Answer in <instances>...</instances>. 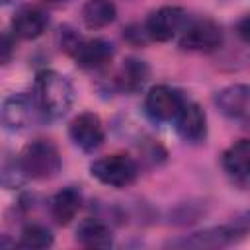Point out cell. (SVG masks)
Segmentation results:
<instances>
[{
    "label": "cell",
    "mask_w": 250,
    "mask_h": 250,
    "mask_svg": "<svg viewBox=\"0 0 250 250\" xmlns=\"http://www.w3.org/2000/svg\"><path fill=\"white\" fill-rule=\"evenodd\" d=\"M68 135H70L72 143L78 148H82L84 152H92L104 143L102 121L96 113H90V111H84L70 121Z\"/></svg>",
    "instance_id": "obj_9"
},
{
    "label": "cell",
    "mask_w": 250,
    "mask_h": 250,
    "mask_svg": "<svg viewBox=\"0 0 250 250\" xmlns=\"http://www.w3.org/2000/svg\"><path fill=\"white\" fill-rule=\"evenodd\" d=\"M148 78V68L143 61H137V59H127L123 62V66L119 68V74H117V84L121 90H127V92H135L139 88H143V84L146 82Z\"/></svg>",
    "instance_id": "obj_18"
},
{
    "label": "cell",
    "mask_w": 250,
    "mask_h": 250,
    "mask_svg": "<svg viewBox=\"0 0 250 250\" xmlns=\"http://www.w3.org/2000/svg\"><path fill=\"white\" fill-rule=\"evenodd\" d=\"M82 20L90 29L105 27L115 20V6L109 0H88L82 8Z\"/></svg>",
    "instance_id": "obj_17"
},
{
    "label": "cell",
    "mask_w": 250,
    "mask_h": 250,
    "mask_svg": "<svg viewBox=\"0 0 250 250\" xmlns=\"http://www.w3.org/2000/svg\"><path fill=\"white\" fill-rule=\"evenodd\" d=\"M248 230L246 227V219L234 223V225H223V227H213L201 232H193L189 238H182V240H174V246H189V248H217V246H225L236 240V236H244Z\"/></svg>",
    "instance_id": "obj_5"
},
{
    "label": "cell",
    "mask_w": 250,
    "mask_h": 250,
    "mask_svg": "<svg viewBox=\"0 0 250 250\" xmlns=\"http://www.w3.org/2000/svg\"><path fill=\"white\" fill-rule=\"evenodd\" d=\"M90 174L105 186L125 188L137 180L139 166L127 154H109V156H102L94 160L90 166Z\"/></svg>",
    "instance_id": "obj_3"
},
{
    "label": "cell",
    "mask_w": 250,
    "mask_h": 250,
    "mask_svg": "<svg viewBox=\"0 0 250 250\" xmlns=\"http://www.w3.org/2000/svg\"><path fill=\"white\" fill-rule=\"evenodd\" d=\"M223 168L227 176L240 188L248 186L250 178V143L248 139H238L223 152Z\"/></svg>",
    "instance_id": "obj_10"
},
{
    "label": "cell",
    "mask_w": 250,
    "mask_h": 250,
    "mask_svg": "<svg viewBox=\"0 0 250 250\" xmlns=\"http://www.w3.org/2000/svg\"><path fill=\"white\" fill-rule=\"evenodd\" d=\"M186 23V12L178 6H162L146 20V35L154 41H168Z\"/></svg>",
    "instance_id": "obj_7"
},
{
    "label": "cell",
    "mask_w": 250,
    "mask_h": 250,
    "mask_svg": "<svg viewBox=\"0 0 250 250\" xmlns=\"http://www.w3.org/2000/svg\"><path fill=\"white\" fill-rule=\"evenodd\" d=\"M6 2H12V0H0V4H6Z\"/></svg>",
    "instance_id": "obj_22"
},
{
    "label": "cell",
    "mask_w": 250,
    "mask_h": 250,
    "mask_svg": "<svg viewBox=\"0 0 250 250\" xmlns=\"http://www.w3.org/2000/svg\"><path fill=\"white\" fill-rule=\"evenodd\" d=\"M248 86L246 84H234L229 88H223L215 96V104L221 109L223 115L236 121L248 119Z\"/></svg>",
    "instance_id": "obj_13"
},
{
    "label": "cell",
    "mask_w": 250,
    "mask_h": 250,
    "mask_svg": "<svg viewBox=\"0 0 250 250\" xmlns=\"http://www.w3.org/2000/svg\"><path fill=\"white\" fill-rule=\"evenodd\" d=\"M68 53L74 57L76 64L82 68H100L107 64L113 57L111 43L104 39H80L74 37L72 43L66 45Z\"/></svg>",
    "instance_id": "obj_6"
},
{
    "label": "cell",
    "mask_w": 250,
    "mask_h": 250,
    "mask_svg": "<svg viewBox=\"0 0 250 250\" xmlns=\"http://www.w3.org/2000/svg\"><path fill=\"white\" fill-rule=\"evenodd\" d=\"M223 43L221 27L207 18L191 20L184 23L180 29V47L184 51H197V53H211L219 49Z\"/></svg>",
    "instance_id": "obj_4"
},
{
    "label": "cell",
    "mask_w": 250,
    "mask_h": 250,
    "mask_svg": "<svg viewBox=\"0 0 250 250\" xmlns=\"http://www.w3.org/2000/svg\"><path fill=\"white\" fill-rule=\"evenodd\" d=\"M184 98L170 86H154L145 98V109L154 121H174Z\"/></svg>",
    "instance_id": "obj_8"
},
{
    "label": "cell",
    "mask_w": 250,
    "mask_h": 250,
    "mask_svg": "<svg viewBox=\"0 0 250 250\" xmlns=\"http://www.w3.org/2000/svg\"><path fill=\"white\" fill-rule=\"evenodd\" d=\"M80 203H82V197L80 193L74 189V188H66V189H61L55 197H53V203H51V215L53 219L59 223V225H68L78 209H80Z\"/></svg>",
    "instance_id": "obj_16"
},
{
    "label": "cell",
    "mask_w": 250,
    "mask_h": 250,
    "mask_svg": "<svg viewBox=\"0 0 250 250\" xmlns=\"http://www.w3.org/2000/svg\"><path fill=\"white\" fill-rule=\"evenodd\" d=\"M12 55H14V39H12V35L2 33L0 35V64L10 62Z\"/></svg>",
    "instance_id": "obj_20"
},
{
    "label": "cell",
    "mask_w": 250,
    "mask_h": 250,
    "mask_svg": "<svg viewBox=\"0 0 250 250\" xmlns=\"http://www.w3.org/2000/svg\"><path fill=\"white\" fill-rule=\"evenodd\" d=\"M49 25L47 14L37 6H21L12 18V29L21 39L39 37Z\"/></svg>",
    "instance_id": "obj_14"
},
{
    "label": "cell",
    "mask_w": 250,
    "mask_h": 250,
    "mask_svg": "<svg viewBox=\"0 0 250 250\" xmlns=\"http://www.w3.org/2000/svg\"><path fill=\"white\" fill-rule=\"evenodd\" d=\"M6 246H16V242H14V240H10L8 236L0 234V248H6Z\"/></svg>",
    "instance_id": "obj_21"
},
{
    "label": "cell",
    "mask_w": 250,
    "mask_h": 250,
    "mask_svg": "<svg viewBox=\"0 0 250 250\" xmlns=\"http://www.w3.org/2000/svg\"><path fill=\"white\" fill-rule=\"evenodd\" d=\"M49 2H61V0H49Z\"/></svg>",
    "instance_id": "obj_23"
},
{
    "label": "cell",
    "mask_w": 250,
    "mask_h": 250,
    "mask_svg": "<svg viewBox=\"0 0 250 250\" xmlns=\"http://www.w3.org/2000/svg\"><path fill=\"white\" fill-rule=\"evenodd\" d=\"M33 98L25 96V94H14L8 100H4L2 107H0V121L6 129L12 131H20L23 127L29 125L31 117H33Z\"/></svg>",
    "instance_id": "obj_11"
},
{
    "label": "cell",
    "mask_w": 250,
    "mask_h": 250,
    "mask_svg": "<svg viewBox=\"0 0 250 250\" xmlns=\"http://www.w3.org/2000/svg\"><path fill=\"white\" fill-rule=\"evenodd\" d=\"M176 121V131L180 133L182 139L189 143H197L205 137L207 125H205V113L195 102H186L182 104L178 115L174 117Z\"/></svg>",
    "instance_id": "obj_12"
},
{
    "label": "cell",
    "mask_w": 250,
    "mask_h": 250,
    "mask_svg": "<svg viewBox=\"0 0 250 250\" xmlns=\"http://www.w3.org/2000/svg\"><path fill=\"white\" fill-rule=\"evenodd\" d=\"M16 244L23 248H47L53 244V234L49 229L41 225H27L21 230V238Z\"/></svg>",
    "instance_id": "obj_19"
},
{
    "label": "cell",
    "mask_w": 250,
    "mask_h": 250,
    "mask_svg": "<svg viewBox=\"0 0 250 250\" xmlns=\"http://www.w3.org/2000/svg\"><path fill=\"white\" fill-rule=\"evenodd\" d=\"M20 170L33 180H49L61 170V154L47 139H37L25 145L20 154Z\"/></svg>",
    "instance_id": "obj_2"
},
{
    "label": "cell",
    "mask_w": 250,
    "mask_h": 250,
    "mask_svg": "<svg viewBox=\"0 0 250 250\" xmlns=\"http://www.w3.org/2000/svg\"><path fill=\"white\" fill-rule=\"evenodd\" d=\"M76 240L86 248H107L111 246V230L98 219H84L76 229Z\"/></svg>",
    "instance_id": "obj_15"
},
{
    "label": "cell",
    "mask_w": 250,
    "mask_h": 250,
    "mask_svg": "<svg viewBox=\"0 0 250 250\" xmlns=\"http://www.w3.org/2000/svg\"><path fill=\"white\" fill-rule=\"evenodd\" d=\"M31 98L37 111L43 117L57 119L70 109L74 100V90L68 78L59 74L57 70H41L35 78Z\"/></svg>",
    "instance_id": "obj_1"
}]
</instances>
